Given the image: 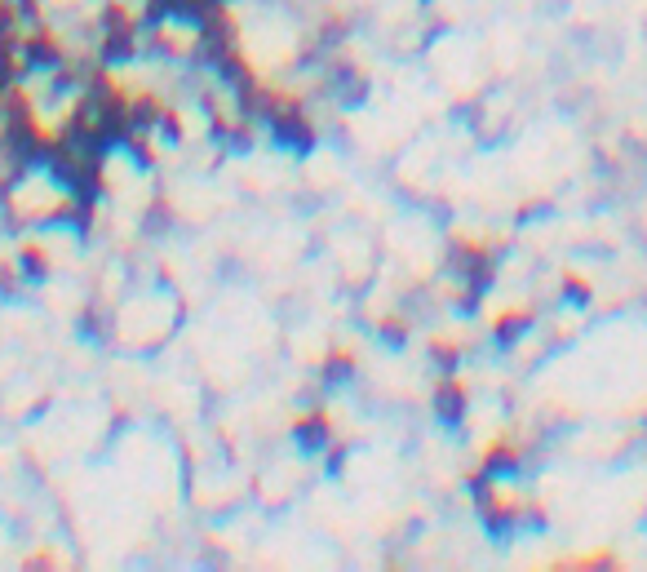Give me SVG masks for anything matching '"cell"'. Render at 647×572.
Here are the masks:
<instances>
[{"label":"cell","mask_w":647,"mask_h":572,"mask_svg":"<svg viewBox=\"0 0 647 572\" xmlns=\"http://www.w3.org/2000/svg\"><path fill=\"white\" fill-rule=\"evenodd\" d=\"M271 134L275 142H284V147H293V151H311L315 147V125H311V116L302 111V102H293V98H280V107L271 111Z\"/></svg>","instance_id":"obj_1"},{"label":"cell","mask_w":647,"mask_h":572,"mask_svg":"<svg viewBox=\"0 0 647 572\" xmlns=\"http://www.w3.org/2000/svg\"><path fill=\"white\" fill-rule=\"evenodd\" d=\"M63 63H67V49L54 32L36 27V32L23 36V76H54Z\"/></svg>","instance_id":"obj_2"},{"label":"cell","mask_w":647,"mask_h":572,"mask_svg":"<svg viewBox=\"0 0 647 572\" xmlns=\"http://www.w3.org/2000/svg\"><path fill=\"white\" fill-rule=\"evenodd\" d=\"M466 408H470V391H466V382H457V377H444V382L435 386V395H430V413H435L444 426H453V431L466 422Z\"/></svg>","instance_id":"obj_3"},{"label":"cell","mask_w":647,"mask_h":572,"mask_svg":"<svg viewBox=\"0 0 647 572\" xmlns=\"http://www.w3.org/2000/svg\"><path fill=\"white\" fill-rule=\"evenodd\" d=\"M293 444L302 448L306 457H320L328 453V444H333V422H328V413H306L293 422Z\"/></svg>","instance_id":"obj_4"},{"label":"cell","mask_w":647,"mask_h":572,"mask_svg":"<svg viewBox=\"0 0 647 572\" xmlns=\"http://www.w3.org/2000/svg\"><path fill=\"white\" fill-rule=\"evenodd\" d=\"M519 448L510 444V439H497V444H488V453H484V462H479V471H484L488 479H510V475H519Z\"/></svg>","instance_id":"obj_5"},{"label":"cell","mask_w":647,"mask_h":572,"mask_svg":"<svg viewBox=\"0 0 647 572\" xmlns=\"http://www.w3.org/2000/svg\"><path fill=\"white\" fill-rule=\"evenodd\" d=\"M532 329H537V315H528V311H506V315L492 320V337H497V346H515Z\"/></svg>","instance_id":"obj_6"},{"label":"cell","mask_w":647,"mask_h":572,"mask_svg":"<svg viewBox=\"0 0 647 572\" xmlns=\"http://www.w3.org/2000/svg\"><path fill=\"white\" fill-rule=\"evenodd\" d=\"M355 373H359V364H355V355H351V351H333V355H324V369H320L324 386H346Z\"/></svg>","instance_id":"obj_7"},{"label":"cell","mask_w":647,"mask_h":572,"mask_svg":"<svg viewBox=\"0 0 647 572\" xmlns=\"http://www.w3.org/2000/svg\"><path fill=\"white\" fill-rule=\"evenodd\" d=\"M18 271H23V280L40 284V280H45V275H49V253L40 249V244L27 240L23 249H18Z\"/></svg>","instance_id":"obj_8"},{"label":"cell","mask_w":647,"mask_h":572,"mask_svg":"<svg viewBox=\"0 0 647 572\" xmlns=\"http://www.w3.org/2000/svg\"><path fill=\"white\" fill-rule=\"evenodd\" d=\"M430 360H435V369L444 373V377H457V369H461V346H453V342H430Z\"/></svg>","instance_id":"obj_9"},{"label":"cell","mask_w":647,"mask_h":572,"mask_svg":"<svg viewBox=\"0 0 647 572\" xmlns=\"http://www.w3.org/2000/svg\"><path fill=\"white\" fill-rule=\"evenodd\" d=\"M590 298H594L590 280H581V275H563V302L581 311V306H590Z\"/></svg>","instance_id":"obj_10"},{"label":"cell","mask_w":647,"mask_h":572,"mask_svg":"<svg viewBox=\"0 0 647 572\" xmlns=\"http://www.w3.org/2000/svg\"><path fill=\"white\" fill-rule=\"evenodd\" d=\"M408 333H413V329H408V320H399V315H395V320H386V324H382V342H386V346H404V342H408Z\"/></svg>","instance_id":"obj_11"},{"label":"cell","mask_w":647,"mask_h":572,"mask_svg":"<svg viewBox=\"0 0 647 572\" xmlns=\"http://www.w3.org/2000/svg\"><path fill=\"white\" fill-rule=\"evenodd\" d=\"M421 5H430V0H421Z\"/></svg>","instance_id":"obj_12"}]
</instances>
